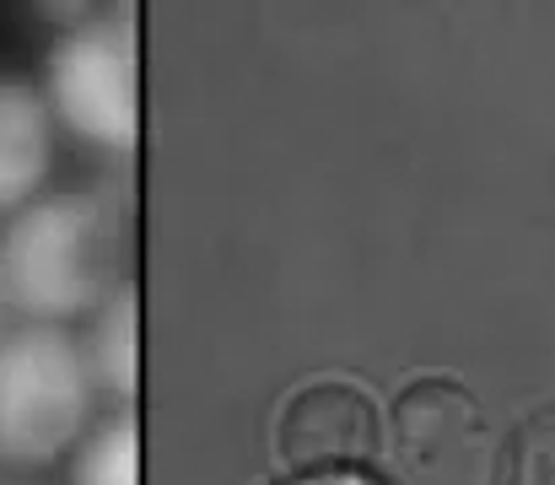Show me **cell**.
Segmentation results:
<instances>
[{
    "instance_id": "10",
    "label": "cell",
    "mask_w": 555,
    "mask_h": 485,
    "mask_svg": "<svg viewBox=\"0 0 555 485\" xmlns=\"http://www.w3.org/2000/svg\"><path fill=\"white\" fill-rule=\"evenodd\" d=\"M281 485H377V481H367L362 470H351V475H297V481H281Z\"/></svg>"
},
{
    "instance_id": "2",
    "label": "cell",
    "mask_w": 555,
    "mask_h": 485,
    "mask_svg": "<svg viewBox=\"0 0 555 485\" xmlns=\"http://www.w3.org/2000/svg\"><path fill=\"white\" fill-rule=\"evenodd\" d=\"M38 98L70 141L114 162L135 157L141 146V16L135 5L81 11L76 22H65V33L49 43Z\"/></svg>"
},
{
    "instance_id": "5",
    "label": "cell",
    "mask_w": 555,
    "mask_h": 485,
    "mask_svg": "<svg viewBox=\"0 0 555 485\" xmlns=\"http://www.w3.org/2000/svg\"><path fill=\"white\" fill-rule=\"evenodd\" d=\"M383 405L357 378H313L302 383L275 421V459L297 475H351L377 459Z\"/></svg>"
},
{
    "instance_id": "3",
    "label": "cell",
    "mask_w": 555,
    "mask_h": 485,
    "mask_svg": "<svg viewBox=\"0 0 555 485\" xmlns=\"http://www.w3.org/2000/svg\"><path fill=\"white\" fill-rule=\"evenodd\" d=\"M98 388L87 378L81 345L65 329L16 323L0 334V464L38 475L76 454L92 432Z\"/></svg>"
},
{
    "instance_id": "8",
    "label": "cell",
    "mask_w": 555,
    "mask_h": 485,
    "mask_svg": "<svg viewBox=\"0 0 555 485\" xmlns=\"http://www.w3.org/2000/svg\"><path fill=\"white\" fill-rule=\"evenodd\" d=\"M70 485H141V421L135 410H114L92 421V432L70 454Z\"/></svg>"
},
{
    "instance_id": "4",
    "label": "cell",
    "mask_w": 555,
    "mask_h": 485,
    "mask_svg": "<svg viewBox=\"0 0 555 485\" xmlns=\"http://www.w3.org/2000/svg\"><path fill=\"white\" fill-rule=\"evenodd\" d=\"M383 485H502L507 443L486 405L442 378H426L383 410Z\"/></svg>"
},
{
    "instance_id": "6",
    "label": "cell",
    "mask_w": 555,
    "mask_h": 485,
    "mask_svg": "<svg viewBox=\"0 0 555 485\" xmlns=\"http://www.w3.org/2000/svg\"><path fill=\"white\" fill-rule=\"evenodd\" d=\"M54 167V119L38 87L0 76V221L38 200Z\"/></svg>"
},
{
    "instance_id": "9",
    "label": "cell",
    "mask_w": 555,
    "mask_h": 485,
    "mask_svg": "<svg viewBox=\"0 0 555 485\" xmlns=\"http://www.w3.org/2000/svg\"><path fill=\"white\" fill-rule=\"evenodd\" d=\"M502 485H555V416H534L513 437Z\"/></svg>"
},
{
    "instance_id": "11",
    "label": "cell",
    "mask_w": 555,
    "mask_h": 485,
    "mask_svg": "<svg viewBox=\"0 0 555 485\" xmlns=\"http://www.w3.org/2000/svg\"><path fill=\"white\" fill-rule=\"evenodd\" d=\"M0 485H49V481H38V475H11V481H0Z\"/></svg>"
},
{
    "instance_id": "7",
    "label": "cell",
    "mask_w": 555,
    "mask_h": 485,
    "mask_svg": "<svg viewBox=\"0 0 555 485\" xmlns=\"http://www.w3.org/2000/svg\"><path fill=\"white\" fill-rule=\"evenodd\" d=\"M76 345H81V361H87L98 399H114L119 410H130V399L141 388V297H135V286L108 297L87 319V334Z\"/></svg>"
},
{
    "instance_id": "1",
    "label": "cell",
    "mask_w": 555,
    "mask_h": 485,
    "mask_svg": "<svg viewBox=\"0 0 555 485\" xmlns=\"http://www.w3.org/2000/svg\"><path fill=\"white\" fill-rule=\"evenodd\" d=\"M135 205L114 183L38 194L0 227V308L65 329L130 286Z\"/></svg>"
}]
</instances>
